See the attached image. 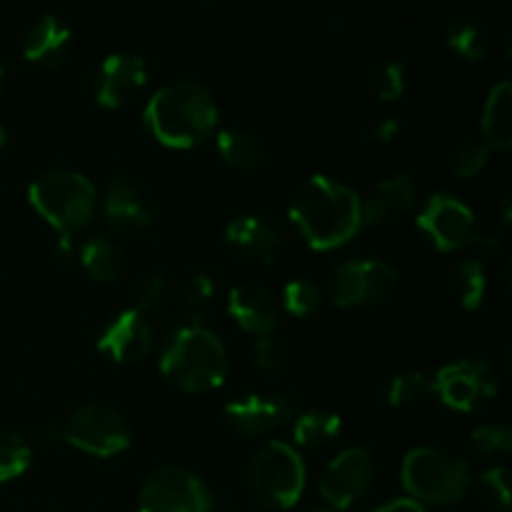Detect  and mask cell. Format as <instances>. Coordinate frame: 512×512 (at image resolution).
<instances>
[{
    "label": "cell",
    "mask_w": 512,
    "mask_h": 512,
    "mask_svg": "<svg viewBox=\"0 0 512 512\" xmlns=\"http://www.w3.org/2000/svg\"><path fill=\"white\" fill-rule=\"evenodd\" d=\"M5 140H8V135H5V128H3V125H0V148H3V145H5Z\"/></svg>",
    "instance_id": "cell-40"
},
{
    "label": "cell",
    "mask_w": 512,
    "mask_h": 512,
    "mask_svg": "<svg viewBox=\"0 0 512 512\" xmlns=\"http://www.w3.org/2000/svg\"><path fill=\"white\" fill-rule=\"evenodd\" d=\"M0 88H3V68H0Z\"/></svg>",
    "instance_id": "cell-42"
},
{
    "label": "cell",
    "mask_w": 512,
    "mask_h": 512,
    "mask_svg": "<svg viewBox=\"0 0 512 512\" xmlns=\"http://www.w3.org/2000/svg\"><path fill=\"white\" fill-rule=\"evenodd\" d=\"M168 298V280L165 275H150L143 285L138 288V295H135V310L138 313H153Z\"/></svg>",
    "instance_id": "cell-36"
},
{
    "label": "cell",
    "mask_w": 512,
    "mask_h": 512,
    "mask_svg": "<svg viewBox=\"0 0 512 512\" xmlns=\"http://www.w3.org/2000/svg\"><path fill=\"white\" fill-rule=\"evenodd\" d=\"M450 288H453L455 300L465 310H478L483 305L485 290H488V275H485L483 263L478 258L460 260L450 275Z\"/></svg>",
    "instance_id": "cell-26"
},
{
    "label": "cell",
    "mask_w": 512,
    "mask_h": 512,
    "mask_svg": "<svg viewBox=\"0 0 512 512\" xmlns=\"http://www.w3.org/2000/svg\"><path fill=\"white\" fill-rule=\"evenodd\" d=\"M375 480V460L365 448H348L328 465L320 478V495L335 510H348L363 498Z\"/></svg>",
    "instance_id": "cell-12"
},
{
    "label": "cell",
    "mask_w": 512,
    "mask_h": 512,
    "mask_svg": "<svg viewBox=\"0 0 512 512\" xmlns=\"http://www.w3.org/2000/svg\"><path fill=\"white\" fill-rule=\"evenodd\" d=\"M153 348V328L148 318L135 308L115 315L98 338V350L113 363L133 365L148 358Z\"/></svg>",
    "instance_id": "cell-15"
},
{
    "label": "cell",
    "mask_w": 512,
    "mask_h": 512,
    "mask_svg": "<svg viewBox=\"0 0 512 512\" xmlns=\"http://www.w3.org/2000/svg\"><path fill=\"white\" fill-rule=\"evenodd\" d=\"M415 203V183L405 173L388 175L380 180L365 200H360L363 223L383 225L403 218Z\"/></svg>",
    "instance_id": "cell-20"
},
{
    "label": "cell",
    "mask_w": 512,
    "mask_h": 512,
    "mask_svg": "<svg viewBox=\"0 0 512 512\" xmlns=\"http://www.w3.org/2000/svg\"><path fill=\"white\" fill-rule=\"evenodd\" d=\"M470 448L478 455L508 453L512 448V430L508 425H480L470 433Z\"/></svg>",
    "instance_id": "cell-33"
},
{
    "label": "cell",
    "mask_w": 512,
    "mask_h": 512,
    "mask_svg": "<svg viewBox=\"0 0 512 512\" xmlns=\"http://www.w3.org/2000/svg\"><path fill=\"white\" fill-rule=\"evenodd\" d=\"M225 245L250 263L270 265L278 258L280 235L258 215H238L225 225Z\"/></svg>",
    "instance_id": "cell-18"
},
{
    "label": "cell",
    "mask_w": 512,
    "mask_h": 512,
    "mask_svg": "<svg viewBox=\"0 0 512 512\" xmlns=\"http://www.w3.org/2000/svg\"><path fill=\"white\" fill-rule=\"evenodd\" d=\"M430 390L458 413H478L498 395V375L485 360H455L435 373Z\"/></svg>",
    "instance_id": "cell-10"
},
{
    "label": "cell",
    "mask_w": 512,
    "mask_h": 512,
    "mask_svg": "<svg viewBox=\"0 0 512 512\" xmlns=\"http://www.w3.org/2000/svg\"><path fill=\"white\" fill-rule=\"evenodd\" d=\"M375 512H425V508L420 503H415L413 498H400V500H393V503L383 505V508H378Z\"/></svg>",
    "instance_id": "cell-38"
},
{
    "label": "cell",
    "mask_w": 512,
    "mask_h": 512,
    "mask_svg": "<svg viewBox=\"0 0 512 512\" xmlns=\"http://www.w3.org/2000/svg\"><path fill=\"white\" fill-rule=\"evenodd\" d=\"M280 303L268 288L255 283H240L228 295V313L245 333L258 338L273 335L280 323Z\"/></svg>",
    "instance_id": "cell-16"
},
{
    "label": "cell",
    "mask_w": 512,
    "mask_h": 512,
    "mask_svg": "<svg viewBox=\"0 0 512 512\" xmlns=\"http://www.w3.org/2000/svg\"><path fill=\"white\" fill-rule=\"evenodd\" d=\"M448 48L453 50V53H458L463 60L480 63V60L488 58L490 53L488 25L480 18H473V15L455 18L453 23L448 25Z\"/></svg>",
    "instance_id": "cell-25"
},
{
    "label": "cell",
    "mask_w": 512,
    "mask_h": 512,
    "mask_svg": "<svg viewBox=\"0 0 512 512\" xmlns=\"http://www.w3.org/2000/svg\"><path fill=\"white\" fill-rule=\"evenodd\" d=\"M105 223L118 235L143 233L153 225V213L140 198L138 185L128 178H115L105 193Z\"/></svg>",
    "instance_id": "cell-19"
},
{
    "label": "cell",
    "mask_w": 512,
    "mask_h": 512,
    "mask_svg": "<svg viewBox=\"0 0 512 512\" xmlns=\"http://www.w3.org/2000/svg\"><path fill=\"white\" fill-rule=\"evenodd\" d=\"M148 83V65L135 53H113L103 60L95 80V103L120 110L133 103Z\"/></svg>",
    "instance_id": "cell-14"
},
{
    "label": "cell",
    "mask_w": 512,
    "mask_h": 512,
    "mask_svg": "<svg viewBox=\"0 0 512 512\" xmlns=\"http://www.w3.org/2000/svg\"><path fill=\"white\" fill-rule=\"evenodd\" d=\"M403 485L420 505H455L468 495L470 470L465 460L438 448H415L403 460Z\"/></svg>",
    "instance_id": "cell-6"
},
{
    "label": "cell",
    "mask_w": 512,
    "mask_h": 512,
    "mask_svg": "<svg viewBox=\"0 0 512 512\" xmlns=\"http://www.w3.org/2000/svg\"><path fill=\"white\" fill-rule=\"evenodd\" d=\"M430 390V378L420 370H408V373H398L395 378H390L388 388H385V400L393 408H405V405H413L423 398Z\"/></svg>",
    "instance_id": "cell-29"
},
{
    "label": "cell",
    "mask_w": 512,
    "mask_h": 512,
    "mask_svg": "<svg viewBox=\"0 0 512 512\" xmlns=\"http://www.w3.org/2000/svg\"><path fill=\"white\" fill-rule=\"evenodd\" d=\"M73 50V33L58 15H40L30 25L23 43V58L40 70H55L68 60Z\"/></svg>",
    "instance_id": "cell-17"
},
{
    "label": "cell",
    "mask_w": 512,
    "mask_h": 512,
    "mask_svg": "<svg viewBox=\"0 0 512 512\" xmlns=\"http://www.w3.org/2000/svg\"><path fill=\"white\" fill-rule=\"evenodd\" d=\"M485 503L498 512H510V473L505 468H493L483 475Z\"/></svg>",
    "instance_id": "cell-35"
},
{
    "label": "cell",
    "mask_w": 512,
    "mask_h": 512,
    "mask_svg": "<svg viewBox=\"0 0 512 512\" xmlns=\"http://www.w3.org/2000/svg\"><path fill=\"white\" fill-rule=\"evenodd\" d=\"M215 308V283L210 275H195L180 290V313L185 325H203Z\"/></svg>",
    "instance_id": "cell-27"
},
{
    "label": "cell",
    "mask_w": 512,
    "mask_h": 512,
    "mask_svg": "<svg viewBox=\"0 0 512 512\" xmlns=\"http://www.w3.org/2000/svg\"><path fill=\"white\" fill-rule=\"evenodd\" d=\"M418 228L428 235L430 243L440 253H453V250L473 245L475 240V213L448 193H438L425 203L418 215Z\"/></svg>",
    "instance_id": "cell-11"
},
{
    "label": "cell",
    "mask_w": 512,
    "mask_h": 512,
    "mask_svg": "<svg viewBox=\"0 0 512 512\" xmlns=\"http://www.w3.org/2000/svg\"><path fill=\"white\" fill-rule=\"evenodd\" d=\"M320 303H323V290L313 280H293L285 285L280 308L288 310L295 318H308L320 308Z\"/></svg>",
    "instance_id": "cell-30"
},
{
    "label": "cell",
    "mask_w": 512,
    "mask_h": 512,
    "mask_svg": "<svg viewBox=\"0 0 512 512\" xmlns=\"http://www.w3.org/2000/svg\"><path fill=\"white\" fill-rule=\"evenodd\" d=\"M28 200L40 218L58 230V235L73 238L95 215V185L73 170L43 173L28 190Z\"/></svg>",
    "instance_id": "cell-4"
},
{
    "label": "cell",
    "mask_w": 512,
    "mask_h": 512,
    "mask_svg": "<svg viewBox=\"0 0 512 512\" xmlns=\"http://www.w3.org/2000/svg\"><path fill=\"white\" fill-rule=\"evenodd\" d=\"M230 370L223 340L205 325H183L168 335L160 353V373L183 393H210L225 383Z\"/></svg>",
    "instance_id": "cell-3"
},
{
    "label": "cell",
    "mask_w": 512,
    "mask_h": 512,
    "mask_svg": "<svg viewBox=\"0 0 512 512\" xmlns=\"http://www.w3.org/2000/svg\"><path fill=\"white\" fill-rule=\"evenodd\" d=\"M290 220L313 250H335L363 225L360 195L325 175H313L295 188Z\"/></svg>",
    "instance_id": "cell-1"
},
{
    "label": "cell",
    "mask_w": 512,
    "mask_h": 512,
    "mask_svg": "<svg viewBox=\"0 0 512 512\" xmlns=\"http://www.w3.org/2000/svg\"><path fill=\"white\" fill-rule=\"evenodd\" d=\"M483 138L488 148L508 150L512 145V85L508 80L490 90L483 108Z\"/></svg>",
    "instance_id": "cell-21"
},
{
    "label": "cell",
    "mask_w": 512,
    "mask_h": 512,
    "mask_svg": "<svg viewBox=\"0 0 512 512\" xmlns=\"http://www.w3.org/2000/svg\"><path fill=\"white\" fill-rule=\"evenodd\" d=\"M80 265L98 283H115L123 273V248L110 238H93L80 250Z\"/></svg>",
    "instance_id": "cell-23"
},
{
    "label": "cell",
    "mask_w": 512,
    "mask_h": 512,
    "mask_svg": "<svg viewBox=\"0 0 512 512\" xmlns=\"http://www.w3.org/2000/svg\"><path fill=\"white\" fill-rule=\"evenodd\" d=\"M255 365L265 375H280L288 368V350L273 335H263L255 343Z\"/></svg>",
    "instance_id": "cell-34"
},
{
    "label": "cell",
    "mask_w": 512,
    "mask_h": 512,
    "mask_svg": "<svg viewBox=\"0 0 512 512\" xmlns=\"http://www.w3.org/2000/svg\"><path fill=\"white\" fill-rule=\"evenodd\" d=\"M218 153L228 165L240 170H258L268 163V150L253 133L240 128H228L218 133Z\"/></svg>",
    "instance_id": "cell-22"
},
{
    "label": "cell",
    "mask_w": 512,
    "mask_h": 512,
    "mask_svg": "<svg viewBox=\"0 0 512 512\" xmlns=\"http://www.w3.org/2000/svg\"><path fill=\"white\" fill-rule=\"evenodd\" d=\"M208 485L193 470L168 465L145 478L138 493V512H210Z\"/></svg>",
    "instance_id": "cell-9"
},
{
    "label": "cell",
    "mask_w": 512,
    "mask_h": 512,
    "mask_svg": "<svg viewBox=\"0 0 512 512\" xmlns=\"http://www.w3.org/2000/svg\"><path fill=\"white\" fill-rule=\"evenodd\" d=\"M245 483L260 508L288 510L303 498L305 463L293 445L270 440L250 458Z\"/></svg>",
    "instance_id": "cell-5"
},
{
    "label": "cell",
    "mask_w": 512,
    "mask_h": 512,
    "mask_svg": "<svg viewBox=\"0 0 512 512\" xmlns=\"http://www.w3.org/2000/svg\"><path fill=\"white\" fill-rule=\"evenodd\" d=\"M143 123L158 143L175 150H190L213 135L218 125V105L198 80H173L155 90L148 100Z\"/></svg>",
    "instance_id": "cell-2"
},
{
    "label": "cell",
    "mask_w": 512,
    "mask_h": 512,
    "mask_svg": "<svg viewBox=\"0 0 512 512\" xmlns=\"http://www.w3.org/2000/svg\"><path fill=\"white\" fill-rule=\"evenodd\" d=\"M30 460L28 440L13 430H0V485L20 478L30 468Z\"/></svg>",
    "instance_id": "cell-28"
},
{
    "label": "cell",
    "mask_w": 512,
    "mask_h": 512,
    "mask_svg": "<svg viewBox=\"0 0 512 512\" xmlns=\"http://www.w3.org/2000/svg\"><path fill=\"white\" fill-rule=\"evenodd\" d=\"M313 512H343V510H335V508H318V510H313Z\"/></svg>",
    "instance_id": "cell-41"
},
{
    "label": "cell",
    "mask_w": 512,
    "mask_h": 512,
    "mask_svg": "<svg viewBox=\"0 0 512 512\" xmlns=\"http://www.w3.org/2000/svg\"><path fill=\"white\" fill-rule=\"evenodd\" d=\"M398 288V270L383 260H350L328 278V298L338 308H370L390 298Z\"/></svg>",
    "instance_id": "cell-8"
},
{
    "label": "cell",
    "mask_w": 512,
    "mask_h": 512,
    "mask_svg": "<svg viewBox=\"0 0 512 512\" xmlns=\"http://www.w3.org/2000/svg\"><path fill=\"white\" fill-rule=\"evenodd\" d=\"M60 435H63V443L95 458H113V455L125 453L133 440L123 413L98 400L78 405L65 425H60Z\"/></svg>",
    "instance_id": "cell-7"
},
{
    "label": "cell",
    "mask_w": 512,
    "mask_h": 512,
    "mask_svg": "<svg viewBox=\"0 0 512 512\" xmlns=\"http://www.w3.org/2000/svg\"><path fill=\"white\" fill-rule=\"evenodd\" d=\"M488 145L480 143V140H460L458 145L450 153V170L458 175L460 180H468L473 175H478L480 170L488 163Z\"/></svg>",
    "instance_id": "cell-31"
},
{
    "label": "cell",
    "mask_w": 512,
    "mask_h": 512,
    "mask_svg": "<svg viewBox=\"0 0 512 512\" xmlns=\"http://www.w3.org/2000/svg\"><path fill=\"white\" fill-rule=\"evenodd\" d=\"M340 433H343V418L338 413H330V410H310V413L295 415L293 440L300 448H325Z\"/></svg>",
    "instance_id": "cell-24"
},
{
    "label": "cell",
    "mask_w": 512,
    "mask_h": 512,
    "mask_svg": "<svg viewBox=\"0 0 512 512\" xmlns=\"http://www.w3.org/2000/svg\"><path fill=\"white\" fill-rule=\"evenodd\" d=\"M400 133V123L395 118H385L380 120L378 125H373V130H370V140H375V143H390V140L398 138Z\"/></svg>",
    "instance_id": "cell-37"
},
{
    "label": "cell",
    "mask_w": 512,
    "mask_h": 512,
    "mask_svg": "<svg viewBox=\"0 0 512 512\" xmlns=\"http://www.w3.org/2000/svg\"><path fill=\"white\" fill-rule=\"evenodd\" d=\"M370 90L378 95L383 103H393L400 100L408 90V80H405V68L400 63H380L378 68L370 73Z\"/></svg>",
    "instance_id": "cell-32"
},
{
    "label": "cell",
    "mask_w": 512,
    "mask_h": 512,
    "mask_svg": "<svg viewBox=\"0 0 512 512\" xmlns=\"http://www.w3.org/2000/svg\"><path fill=\"white\" fill-rule=\"evenodd\" d=\"M55 255H58L60 260H68L70 255H73V238H68V235H58V243H55Z\"/></svg>",
    "instance_id": "cell-39"
},
{
    "label": "cell",
    "mask_w": 512,
    "mask_h": 512,
    "mask_svg": "<svg viewBox=\"0 0 512 512\" xmlns=\"http://www.w3.org/2000/svg\"><path fill=\"white\" fill-rule=\"evenodd\" d=\"M223 415L225 423L235 433L248 435V438H263V435H270L293 423V418L298 415V403L283 393L245 395V398L225 405Z\"/></svg>",
    "instance_id": "cell-13"
}]
</instances>
